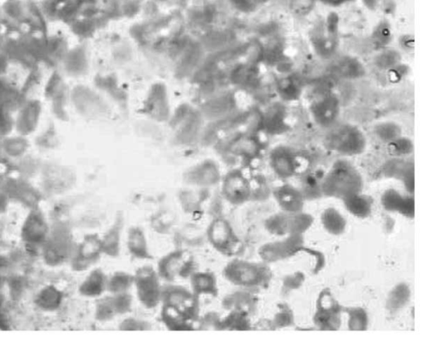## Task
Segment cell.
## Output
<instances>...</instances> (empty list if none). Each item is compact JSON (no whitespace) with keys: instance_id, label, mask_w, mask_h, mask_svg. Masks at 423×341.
<instances>
[{"instance_id":"cell-3","label":"cell","mask_w":423,"mask_h":341,"mask_svg":"<svg viewBox=\"0 0 423 341\" xmlns=\"http://www.w3.org/2000/svg\"><path fill=\"white\" fill-rule=\"evenodd\" d=\"M160 278L172 282L176 278H190L195 273L193 257L186 251L176 250L163 257L158 264Z\"/></svg>"},{"instance_id":"cell-8","label":"cell","mask_w":423,"mask_h":341,"mask_svg":"<svg viewBox=\"0 0 423 341\" xmlns=\"http://www.w3.org/2000/svg\"><path fill=\"white\" fill-rule=\"evenodd\" d=\"M192 292L198 297L204 295L217 296L219 292L217 278L209 272H195L191 275Z\"/></svg>"},{"instance_id":"cell-13","label":"cell","mask_w":423,"mask_h":341,"mask_svg":"<svg viewBox=\"0 0 423 341\" xmlns=\"http://www.w3.org/2000/svg\"><path fill=\"white\" fill-rule=\"evenodd\" d=\"M134 276L125 272H117L108 278L107 290L112 294L128 292L134 286Z\"/></svg>"},{"instance_id":"cell-12","label":"cell","mask_w":423,"mask_h":341,"mask_svg":"<svg viewBox=\"0 0 423 341\" xmlns=\"http://www.w3.org/2000/svg\"><path fill=\"white\" fill-rule=\"evenodd\" d=\"M224 198L233 204L242 203L247 199L249 188L242 181L227 180L222 188Z\"/></svg>"},{"instance_id":"cell-9","label":"cell","mask_w":423,"mask_h":341,"mask_svg":"<svg viewBox=\"0 0 423 341\" xmlns=\"http://www.w3.org/2000/svg\"><path fill=\"white\" fill-rule=\"evenodd\" d=\"M128 249L129 253L138 259H150L147 237L140 227H131L128 235Z\"/></svg>"},{"instance_id":"cell-10","label":"cell","mask_w":423,"mask_h":341,"mask_svg":"<svg viewBox=\"0 0 423 341\" xmlns=\"http://www.w3.org/2000/svg\"><path fill=\"white\" fill-rule=\"evenodd\" d=\"M162 319L164 324L171 330H186L193 329V322L187 319L180 311L173 307L163 305Z\"/></svg>"},{"instance_id":"cell-2","label":"cell","mask_w":423,"mask_h":341,"mask_svg":"<svg viewBox=\"0 0 423 341\" xmlns=\"http://www.w3.org/2000/svg\"><path fill=\"white\" fill-rule=\"evenodd\" d=\"M199 298L192 291L178 285H168L162 288V305L173 307L192 322L199 317Z\"/></svg>"},{"instance_id":"cell-4","label":"cell","mask_w":423,"mask_h":341,"mask_svg":"<svg viewBox=\"0 0 423 341\" xmlns=\"http://www.w3.org/2000/svg\"><path fill=\"white\" fill-rule=\"evenodd\" d=\"M207 237L211 245L220 253L228 255L235 245L233 231L224 219H216L210 224Z\"/></svg>"},{"instance_id":"cell-5","label":"cell","mask_w":423,"mask_h":341,"mask_svg":"<svg viewBox=\"0 0 423 341\" xmlns=\"http://www.w3.org/2000/svg\"><path fill=\"white\" fill-rule=\"evenodd\" d=\"M112 297L102 299L98 303L97 319L109 321L115 316L129 312L131 307V297L128 292L112 294Z\"/></svg>"},{"instance_id":"cell-7","label":"cell","mask_w":423,"mask_h":341,"mask_svg":"<svg viewBox=\"0 0 423 341\" xmlns=\"http://www.w3.org/2000/svg\"><path fill=\"white\" fill-rule=\"evenodd\" d=\"M124 219L123 214L117 217L114 225L105 233L101 240L103 254L110 257H117L120 252L122 231L124 230Z\"/></svg>"},{"instance_id":"cell-11","label":"cell","mask_w":423,"mask_h":341,"mask_svg":"<svg viewBox=\"0 0 423 341\" xmlns=\"http://www.w3.org/2000/svg\"><path fill=\"white\" fill-rule=\"evenodd\" d=\"M108 278L103 271L97 269L93 271L89 276L82 284V292L89 297L100 296L107 290Z\"/></svg>"},{"instance_id":"cell-6","label":"cell","mask_w":423,"mask_h":341,"mask_svg":"<svg viewBox=\"0 0 423 341\" xmlns=\"http://www.w3.org/2000/svg\"><path fill=\"white\" fill-rule=\"evenodd\" d=\"M224 276L233 284L239 286H252L259 278V272L255 266L242 261H233L224 269Z\"/></svg>"},{"instance_id":"cell-14","label":"cell","mask_w":423,"mask_h":341,"mask_svg":"<svg viewBox=\"0 0 423 341\" xmlns=\"http://www.w3.org/2000/svg\"><path fill=\"white\" fill-rule=\"evenodd\" d=\"M103 254L102 243L98 236H91L84 242L81 250V258L84 265H91L95 263Z\"/></svg>"},{"instance_id":"cell-1","label":"cell","mask_w":423,"mask_h":341,"mask_svg":"<svg viewBox=\"0 0 423 341\" xmlns=\"http://www.w3.org/2000/svg\"><path fill=\"white\" fill-rule=\"evenodd\" d=\"M158 273L150 266L140 268L134 275V286L138 300L148 309L162 303V285Z\"/></svg>"}]
</instances>
